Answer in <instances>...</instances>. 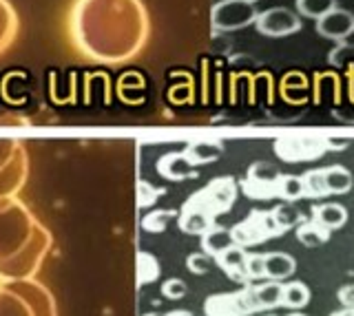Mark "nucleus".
<instances>
[{
	"label": "nucleus",
	"mask_w": 354,
	"mask_h": 316,
	"mask_svg": "<svg viewBox=\"0 0 354 316\" xmlns=\"http://www.w3.org/2000/svg\"><path fill=\"white\" fill-rule=\"evenodd\" d=\"M283 235L279 224L274 221L272 210H250V215L243 221L230 228L232 241L241 248H248L254 244H263L272 237Z\"/></svg>",
	"instance_id": "1"
},
{
	"label": "nucleus",
	"mask_w": 354,
	"mask_h": 316,
	"mask_svg": "<svg viewBox=\"0 0 354 316\" xmlns=\"http://www.w3.org/2000/svg\"><path fill=\"white\" fill-rule=\"evenodd\" d=\"M259 301L254 294V286H246L239 292L213 294L204 303L206 316H250L259 312Z\"/></svg>",
	"instance_id": "2"
},
{
	"label": "nucleus",
	"mask_w": 354,
	"mask_h": 316,
	"mask_svg": "<svg viewBox=\"0 0 354 316\" xmlns=\"http://www.w3.org/2000/svg\"><path fill=\"white\" fill-rule=\"evenodd\" d=\"M259 12L252 3L243 0H219L210 12V23L215 31H237L254 25Z\"/></svg>",
	"instance_id": "3"
},
{
	"label": "nucleus",
	"mask_w": 354,
	"mask_h": 316,
	"mask_svg": "<svg viewBox=\"0 0 354 316\" xmlns=\"http://www.w3.org/2000/svg\"><path fill=\"white\" fill-rule=\"evenodd\" d=\"M195 204H199L208 213H213L215 217L230 210V206L237 199V181L232 177H217L213 181H208L202 190H197L193 197Z\"/></svg>",
	"instance_id": "4"
},
{
	"label": "nucleus",
	"mask_w": 354,
	"mask_h": 316,
	"mask_svg": "<svg viewBox=\"0 0 354 316\" xmlns=\"http://www.w3.org/2000/svg\"><path fill=\"white\" fill-rule=\"evenodd\" d=\"M254 27L266 38H288L301 29V16L288 7H272L259 12Z\"/></svg>",
	"instance_id": "5"
},
{
	"label": "nucleus",
	"mask_w": 354,
	"mask_h": 316,
	"mask_svg": "<svg viewBox=\"0 0 354 316\" xmlns=\"http://www.w3.org/2000/svg\"><path fill=\"white\" fill-rule=\"evenodd\" d=\"M281 172L272 164H252L246 179L241 181V190L248 195L250 199H270L277 197V184H279Z\"/></svg>",
	"instance_id": "6"
},
{
	"label": "nucleus",
	"mask_w": 354,
	"mask_h": 316,
	"mask_svg": "<svg viewBox=\"0 0 354 316\" xmlns=\"http://www.w3.org/2000/svg\"><path fill=\"white\" fill-rule=\"evenodd\" d=\"M317 34L326 40L346 42L354 34V14L348 9H332L321 20H317Z\"/></svg>",
	"instance_id": "7"
},
{
	"label": "nucleus",
	"mask_w": 354,
	"mask_h": 316,
	"mask_svg": "<svg viewBox=\"0 0 354 316\" xmlns=\"http://www.w3.org/2000/svg\"><path fill=\"white\" fill-rule=\"evenodd\" d=\"M246 261H248V253L246 248H241L237 244L228 246L224 253H219L215 257V264L219 266V270L224 272V275L232 281L237 283H250V277H248V268H246Z\"/></svg>",
	"instance_id": "8"
},
{
	"label": "nucleus",
	"mask_w": 354,
	"mask_h": 316,
	"mask_svg": "<svg viewBox=\"0 0 354 316\" xmlns=\"http://www.w3.org/2000/svg\"><path fill=\"white\" fill-rule=\"evenodd\" d=\"M215 215L208 213L206 208H202L199 204H195L193 199H188L182 208L180 215V228L184 233L191 235H206L210 228H215Z\"/></svg>",
	"instance_id": "9"
},
{
	"label": "nucleus",
	"mask_w": 354,
	"mask_h": 316,
	"mask_svg": "<svg viewBox=\"0 0 354 316\" xmlns=\"http://www.w3.org/2000/svg\"><path fill=\"white\" fill-rule=\"evenodd\" d=\"M158 168L164 177L175 179V181L197 177V166H193L191 161H188L186 152H171V155H164Z\"/></svg>",
	"instance_id": "10"
},
{
	"label": "nucleus",
	"mask_w": 354,
	"mask_h": 316,
	"mask_svg": "<svg viewBox=\"0 0 354 316\" xmlns=\"http://www.w3.org/2000/svg\"><path fill=\"white\" fill-rule=\"evenodd\" d=\"M313 219L319 221L321 226H326L330 233L339 230V228H343L348 221V208L341 204H335V201L319 204L313 208Z\"/></svg>",
	"instance_id": "11"
},
{
	"label": "nucleus",
	"mask_w": 354,
	"mask_h": 316,
	"mask_svg": "<svg viewBox=\"0 0 354 316\" xmlns=\"http://www.w3.org/2000/svg\"><path fill=\"white\" fill-rule=\"evenodd\" d=\"M263 266H266V279L283 281V279L295 275L297 261H295V257L286 255V253H268V255H266Z\"/></svg>",
	"instance_id": "12"
},
{
	"label": "nucleus",
	"mask_w": 354,
	"mask_h": 316,
	"mask_svg": "<svg viewBox=\"0 0 354 316\" xmlns=\"http://www.w3.org/2000/svg\"><path fill=\"white\" fill-rule=\"evenodd\" d=\"M186 157L193 166H202V164H213L221 157L224 152V146L217 144V141H195L186 150Z\"/></svg>",
	"instance_id": "13"
},
{
	"label": "nucleus",
	"mask_w": 354,
	"mask_h": 316,
	"mask_svg": "<svg viewBox=\"0 0 354 316\" xmlns=\"http://www.w3.org/2000/svg\"><path fill=\"white\" fill-rule=\"evenodd\" d=\"M308 303H310V288L304 281L283 283V288H281V305L283 308L297 312V310H304Z\"/></svg>",
	"instance_id": "14"
},
{
	"label": "nucleus",
	"mask_w": 354,
	"mask_h": 316,
	"mask_svg": "<svg viewBox=\"0 0 354 316\" xmlns=\"http://www.w3.org/2000/svg\"><path fill=\"white\" fill-rule=\"evenodd\" d=\"M324 177H326V188L328 195H346L352 190L354 177L348 168L343 166H328L324 168Z\"/></svg>",
	"instance_id": "15"
},
{
	"label": "nucleus",
	"mask_w": 354,
	"mask_h": 316,
	"mask_svg": "<svg viewBox=\"0 0 354 316\" xmlns=\"http://www.w3.org/2000/svg\"><path fill=\"white\" fill-rule=\"evenodd\" d=\"M297 239L306 248H317V246H324L328 241L330 230L326 226H321L319 221L310 219V221H301L297 226Z\"/></svg>",
	"instance_id": "16"
},
{
	"label": "nucleus",
	"mask_w": 354,
	"mask_h": 316,
	"mask_svg": "<svg viewBox=\"0 0 354 316\" xmlns=\"http://www.w3.org/2000/svg\"><path fill=\"white\" fill-rule=\"evenodd\" d=\"M235 241H232V237H230V230H224V228H210V230L206 235H202V248H204V253L208 257H217L219 253H224V250L228 246H232Z\"/></svg>",
	"instance_id": "17"
},
{
	"label": "nucleus",
	"mask_w": 354,
	"mask_h": 316,
	"mask_svg": "<svg viewBox=\"0 0 354 316\" xmlns=\"http://www.w3.org/2000/svg\"><path fill=\"white\" fill-rule=\"evenodd\" d=\"M295 5H297V14L301 18L321 20L332 9H337V0H295Z\"/></svg>",
	"instance_id": "18"
},
{
	"label": "nucleus",
	"mask_w": 354,
	"mask_h": 316,
	"mask_svg": "<svg viewBox=\"0 0 354 316\" xmlns=\"http://www.w3.org/2000/svg\"><path fill=\"white\" fill-rule=\"evenodd\" d=\"M281 288H283V283H279V281H268V283H259V286H254V294H257L259 308L261 310L279 308L281 305Z\"/></svg>",
	"instance_id": "19"
},
{
	"label": "nucleus",
	"mask_w": 354,
	"mask_h": 316,
	"mask_svg": "<svg viewBox=\"0 0 354 316\" xmlns=\"http://www.w3.org/2000/svg\"><path fill=\"white\" fill-rule=\"evenodd\" d=\"M277 197H281L283 201H290V204L306 197L304 179L297 175H281L279 184H277Z\"/></svg>",
	"instance_id": "20"
},
{
	"label": "nucleus",
	"mask_w": 354,
	"mask_h": 316,
	"mask_svg": "<svg viewBox=\"0 0 354 316\" xmlns=\"http://www.w3.org/2000/svg\"><path fill=\"white\" fill-rule=\"evenodd\" d=\"M272 217H274V221L279 224V228L286 233V230H290V228H297L299 224H301V213H299L295 208V204L290 201H283L279 204L277 208L272 210Z\"/></svg>",
	"instance_id": "21"
},
{
	"label": "nucleus",
	"mask_w": 354,
	"mask_h": 316,
	"mask_svg": "<svg viewBox=\"0 0 354 316\" xmlns=\"http://www.w3.org/2000/svg\"><path fill=\"white\" fill-rule=\"evenodd\" d=\"M304 179V188H306V197H326L328 188H326V177H324V168H317V170H308L306 175H301Z\"/></svg>",
	"instance_id": "22"
},
{
	"label": "nucleus",
	"mask_w": 354,
	"mask_h": 316,
	"mask_svg": "<svg viewBox=\"0 0 354 316\" xmlns=\"http://www.w3.org/2000/svg\"><path fill=\"white\" fill-rule=\"evenodd\" d=\"M266 255L259 253H248V261H246V268H248V277L252 279H266Z\"/></svg>",
	"instance_id": "23"
},
{
	"label": "nucleus",
	"mask_w": 354,
	"mask_h": 316,
	"mask_svg": "<svg viewBox=\"0 0 354 316\" xmlns=\"http://www.w3.org/2000/svg\"><path fill=\"white\" fill-rule=\"evenodd\" d=\"M186 266L191 272H195V275H206L210 268V257L206 253H195L186 259Z\"/></svg>",
	"instance_id": "24"
},
{
	"label": "nucleus",
	"mask_w": 354,
	"mask_h": 316,
	"mask_svg": "<svg viewBox=\"0 0 354 316\" xmlns=\"http://www.w3.org/2000/svg\"><path fill=\"white\" fill-rule=\"evenodd\" d=\"M169 219H171L169 210H158V213H153L151 217H147L144 226H147L149 230H153V233H162L166 228V224H169Z\"/></svg>",
	"instance_id": "25"
},
{
	"label": "nucleus",
	"mask_w": 354,
	"mask_h": 316,
	"mask_svg": "<svg viewBox=\"0 0 354 316\" xmlns=\"http://www.w3.org/2000/svg\"><path fill=\"white\" fill-rule=\"evenodd\" d=\"M162 292H164V297H169V299H182L186 294V283L182 279H169L162 286Z\"/></svg>",
	"instance_id": "26"
},
{
	"label": "nucleus",
	"mask_w": 354,
	"mask_h": 316,
	"mask_svg": "<svg viewBox=\"0 0 354 316\" xmlns=\"http://www.w3.org/2000/svg\"><path fill=\"white\" fill-rule=\"evenodd\" d=\"M339 301H341V305L343 308H352L354 310V283H348V286H343L341 290H339Z\"/></svg>",
	"instance_id": "27"
},
{
	"label": "nucleus",
	"mask_w": 354,
	"mask_h": 316,
	"mask_svg": "<svg viewBox=\"0 0 354 316\" xmlns=\"http://www.w3.org/2000/svg\"><path fill=\"white\" fill-rule=\"evenodd\" d=\"M332 316H354V310L352 308H343L341 312H335Z\"/></svg>",
	"instance_id": "28"
},
{
	"label": "nucleus",
	"mask_w": 354,
	"mask_h": 316,
	"mask_svg": "<svg viewBox=\"0 0 354 316\" xmlns=\"http://www.w3.org/2000/svg\"><path fill=\"white\" fill-rule=\"evenodd\" d=\"M166 316H195L193 312H186V310H175L171 314H166Z\"/></svg>",
	"instance_id": "29"
},
{
	"label": "nucleus",
	"mask_w": 354,
	"mask_h": 316,
	"mask_svg": "<svg viewBox=\"0 0 354 316\" xmlns=\"http://www.w3.org/2000/svg\"><path fill=\"white\" fill-rule=\"evenodd\" d=\"M288 316H306V314H301V312H299V310H297V312H292V314H288Z\"/></svg>",
	"instance_id": "30"
},
{
	"label": "nucleus",
	"mask_w": 354,
	"mask_h": 316,
	"mask_svg": "<svg viewBox=\"0 0 354 316\" xmlns=\"http://www.w3.org/2000/svg\"><path fill=\"white\" fill-rule=\"evenodd\" d=\"M243 3H252L254 5V3H259V0H243Z\"/></svg>",
	"instance_id": "31"
},
{
	"label": "nucleus",
	"mask_w": 354,
	"mask_h": 316,
	"mask_svg": "<svg viewBox=\"0 0 354 316\" xmlns=\"http://www.w3.org/2000/svg\"><path fill=\"white\" fill-rule=\"evenodd\" d=\"M268 316H277V314H268Z\"/></svg>",
	"instance_id": "32"
}]
</instances>
